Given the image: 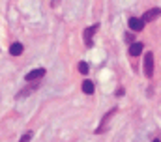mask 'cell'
Returning <instances> with one entry per match:
<instances>
[{
    "mask_svg": "<svg viewBox=\"0 0 161 142\" xmlns=\"http://www.w3.org/2000/svg\"><path fill=\"white\" fill-rule=\"evenodd\" d=\"M38 88H40V82H38V80H36V82H30V84H28L26 88H23V90H19L15 97H17V99H23V97H26V96H30L32 92H36Z\"/></svg>",
    "mask_w": 161,
    "mask_h": 142,
    "instance_id": "5",
    "label": "cell"
},
{
    "mask_svg": "<svg viewBox=\"0 0 161 142\" xmlns=\"http://www.w3.org/2000/svg\"><path fill=\"white\" fill-rule=\"evenodd\" d=\"M144 75L148 79L154 77V54L152 52H146L144 54Z\"/></svg>",
    "mask_w": 161,
    "mask_h": 142,
    "instance_id": "2",
    "label": "cell"
},
{
    "mask_svg": "<svg viewBox=\"0 0 161 142\" xmlns=\"http://www.w3.org/2000/svg\"><path fill=\"white\" fill-rule=\"evenodd\" d=\"M124 39H125V43H129V45H131V43H135V36H133V34H129V32H127V34L124 36Z\"/></svg>",
    "mask_w": 161,
    "mask_h": 142,
    "instance_id": "13",
    "label": "cell"
},
{
    "mask_svg": "<svg viewBox=\"0 0 161 142\" xmlns=\"http://www.w3.org/2000/svg\"><path fill=\"white\" fill-rule=\"evenodd\" d=\"M23 51H25V47H23V43H19V41H15V43L9 45V52H11L13 56H21Z\"/></svg>",
    "mask_w": 161,
    "mask_h": 142,
    "instance_id": "9",
    "label": "cell"
},
{
    "mask_svg": "<svg viewBox=\"0 0 161 142\" xmlns=\"http://www.w3.org/2000/svg\"><path fill=\"white\" fill-rule=\"evenodd\" d=\"M127 25H129V28H131L133 32H141V30L144 28V23H142V19H137V17H131V19L127 21Z\"/></svg>",
    "mask_w": 161,
    "mask_h": 142,
    "instance_id": "7",
    "label": "cell"
},
{
    "mask_svg": "<svg viewBox=\"0 0 161 142\" xmlns=\"http://www.w3.org/2000/svg\"><path fill=\"white\" fill-rule=\"evenodd\" d=\"M41 77H45V69L43 68H38V69H32L26 73V82H36V80H40Z\"/></svg>",
    "mask_w": 161,
    "mask_h": 142,
    "instance_id": "6",
    "label": "cell"
},
{
    "mask_svg": "<svg viewBox=\"0 0 161 142\" xmlns=\"http://www.w3.org/2000/svg\"><path fill=\"white\" fill-rule=\"evenodd\" d=\"M116 110H118L116 106H113L111 110H107V114L103 116V120H101V123H99V127L96 129V133H105V131H107V123H109V120H111V118L114 116V112H116Z\"/></svg>",
    "mask_w": 161,
    "mask_h": 142,
    "instance_id": "3",
    "label": "cell"
},
{
    "mask_svg": "<svg viewBox=\"0 0 161 142\" xmlns=\"http://www.w3.org/2000/svg\"><path fill=\"white\" fill-rule=\"evenodd\" d=\"M79 71L82 75H86V73H88V64H86V62H79Z\"/></svg>",
    "mask_w": 161,
    "mask_h": 142,
    "instance_id": "12",
    "label": "cell"
},
{
    "mask_svg": "<svg viewBox=\"0 0 161 142\" xmlns=\"http://www.w3.org/2000/svg\"><path fill=\"white\" fill-rule=\"evenodd\" d=\"M152 142H161V140H159V139H154V140H152Z\"/></svg>",
    "mask_w": 161,
    "mask_h": 142,
    "instance_id": "14",
    "label": "cell"
},
{
    "mask_svg": "<svg viewBox=\"0 0 161 142\" xmlns=\"http://www.w3.org/2000/svg\"><path fill=\"white\" fill-rule=\"evenodd\" d=\"M158 17H161V8H152V9H148L141 19H142V23L146 25V23H152V21H156Z\"/></svg>",
    "mask_w": 161,
    "mask_h": 142,
    "instance_id": "4",
    "label": "cell"
},
{
    "mask_svg": "<svg viewBox=\"0 0 161 142\" xmlns=\"http://www.w3.org/2000/svg\"><path fill=\"white\" fill-rule=\"evenodd\" d=\"M142 49H144V45H142L141 41H135V43L129 45V54H131V56H139V54L142 52Z\"/></svg>",
    "mask_w": 161,
    "mask_h": 142,
    "instance_id": "8",
    "label": "cell"
},
{
    "mask_svg": "<svg viewBox=\"0 0 161 142\" xmlns=\"http://www.w3.org/2000/svg\"><path fill=\"white\" fill-rule=\"evenodd\" d=\"M32 137H34V133H32V131H28V133H25V135L19 139V142H30V140H32Z\"/></svg>",
    "mask_w": 161,
    "mask_h": 142,
    "instance_id": "11",
    "label": "cell"
},
{
    "mask_svg": "<svg viewBox=\"0 0 161 142\" xmlns=\"http://www.w3.org/2000/svg\"><path fill=\"white\" fill-rule=\"evenodd\" d=\"M82 92H84V94H86V96H92V94H94V92H96V86H94V82H92V80H88V79H86V80H84V82H82Z\"/></svg>",
    "mask_w": 161,
    "mask_h": 142,
    "instance_id": "10",
    "label": "cell"
},
{
    "mask_svg": "<svg viewBox=\"0 0 161 142\" xmlns=\"http://www.w3.org/2000/svg\"><path fill=\"white\" fill-rule=\"evenodd\" d=\"M97 28H99V25H92V26H86V28H84L82 37H84V45H86L88 49L94 45V34L97 32Z\"/></svg>",
    "mask_w": 161,
    "mask_h": 142,
    "instance_id": "1",
    "label": "cell"
}]
</instances>
